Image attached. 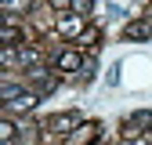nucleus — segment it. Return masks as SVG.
Listing matches in <instances>:
<instances>
[{"mask_svg": "<svg viewBox=\"0 0 152 145\" xmlns=\"http://www.w3.org/2000/svg\"><path fill=\"white\" fill-rule=\"evenodd\" d=\"M4 40H7V44H15V40H18V29H11V26H7V29H4Z\"/></svg>", "mask_w": 152, "mask_h": 145, "instance_id": "obj_6", "label": "nucleus"}, {"mask_svg": "<svg viewBox=\"0 0 152 145\" xmlns=\"http://www.w3.org/2000/svg\"><path fill=\"white\" fill-rule=\"evenodd\" d=\"M76 123H80V116H76V113H65V116H54V120H51L54 131H69V127H76Z\"/></svg>", "mask_w": 152, "mask_h": 145, "instance_id": "obj_1", "label": "nucleus"}, {"mask_svg": "<svg viewBox=\"0 0 152 145\" xmlns=\"http://www.w3.org/2000/svg\"><path fill=\"white\" fill-rule=\"evenodd\" d=\"M7 105H11V109H33V105H36V94H18V98L7 102Z\"/></svg>", "mask_w": 152, "mask_h": 145, "instance_id": "obj_3", "label": "nucleus"}, {"mask_svg": "<svg viewBox=\"0 0 152 145\" xmlns=\"http://www.w3.org/2000/svg\"><path fill=\"white\" fill-rule=\"evenodd\" d=\"M80 26H83L80 18H65V22H62V33H69V36H72V33H80Z\"/></svg>", "mask_w": 152, "mask_h": 145, "instance_id": "obj_5", "label": "nucleus"}, {"mask_svg": "<svg viewBox=\"0 0 152 145\" xmlns=\"http://www.w3.org/2000/svg\"><path fill=\"white\" fill-rule=\"evenodd\" d=\"M58 69H65V72H72V69H80V54H76V51L62 54V58H58Z\"/></svg>", "mask_w": 152, "mask_h": 145, "instance_id": "obj_2", "label": "nucleus"}, {"mask_svg": "<svg viewBox=\"0 0 152 145\" xmlns=\"http://www.w3.org/2000/svg\"><path fill=\"white\" fill-rule=\"evenodd\" d=\"M76 11H91V0H76Z\"/></svg>", "mask_w": 152, "mask_h": 145, "instance_id": "obj_7", "label": "nucleus"}, {"mask_svg": "<svg viewBox=\"0 0 152 145\" xmlns=\"http://www.w3.org/2000/svg\"><path fill=\"white\" fill-rule=\"evenodd\" d=\"M148 33H152V29H148L145 22H134V26L127 29V36H130V40H141V36H148Z\"/></svg>", "mask_w": 152, "mask_h": 145, "instance_id": "obj_4", "label": "nucleus"}]
</instances>
